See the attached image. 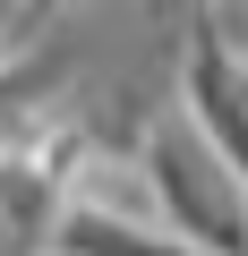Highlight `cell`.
<instances>
[{
  "mask_svg": "<svg viewBox=\"0 0 248 256\" xmlns=\"http://www.w3.org/2000/svg\"><path fill=\"white\" fill-rule=\"evenodd\" d=\"M146 180L163 196V222L197 248V256H248V180L197 137V120L171 111L154 137H146Z\"/></svg>",
  "mask_w": 248,
  "mask_h": 256,
  "instance_id": "cell-1",
  "label": "cell"
}]
</instances>
